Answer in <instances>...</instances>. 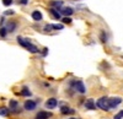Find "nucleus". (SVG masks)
<instances>
[{"label": "nucleus", "instance_id": "obj_11", "mask_svg": "<svg viewBox=\"0 0 123 119\" xmlns=\"http://www.w3.org/2000/svg\"><path fill=\"white\" fill-rule=\"evenodd\" d=\"M49 6L52 9H58L60 10L62 7H63V1H60V0H53V1H49Z\"/></svg>", "mask_w": 123, "mask_h": 119}, {"label": "nucleus", "instance_id": "obj_25", "mask_svg": "<svg viewBox=\"0 0 123 119\" xmlns=\"http://www.w3.org/2000/svg\"><path fill=\"white\" fill-rule=\"evenodd\" d=\"M105 37H106V36H105V32H102V33H101V41L104 42V43L107 41V38H105Z\"/></svg>", "mask_w": 123, "mask_h": 119}, {"label": "nucleus", "instance_id": "obj_28", "mask_svg": "<svg viewBox=\"0 0 123 119\" xmlns=\"http://www.w3.org/2000/svg\"><path fill=\"white\" fill-rule=\"evenodd\" d=\"M69 119H78V118H69Z\"/></svg>", "mask_w": 123, "mask_h": 119}, {"label": "nucleus", "instance_id": "obj_15", "mask_svg": "<svg viewBox=\"0 0 123 119\" xmlns=\"http://www.w3.org/2000/svg\"><path fill=\"white\" fill-rule=\"evenodd\" d=\"M49 11H50V14H52L53 18H55V20H60V18H62L60 12H59V11H57L55 9H52V7H50V9H49Z\"/></svg>", "mask_w": 123, "mask_h": 119}, {"label": "nucleus", "instance_id": "obj_19", "mask_svg": "<svg viewBox=\"0 0 123 119\" xmlns=\"http://www.w3.org/2000/svg\"><path fill=\"white\" fill-rule=\"evenodd\" d=\"M52 29H53V28H52V25H46L44 28H43V31H44V32H50Z\"/></svg>", "mask_w": 123, "mask_h": 119}, {"label": "nucleus", "instance_id": "obj_5", "mask_svg": "<svg viewBox=\"0 0 123 119\" xmlns=\"http://www.w3.org/2000/svg\"><path fill=\"white\" fill-rule=\"evenodd\" d=\"M46 108H48V109H53V108H55L58 106V101H57V98H48V100L46 101L44 103Z\"/></svg>", "mask_w": 123, "mask_h": 119}, {"label": "nucleus", "instance_id": "obj_10", "mask_svg": "<svg viewBox=\"0 0 123 119\" xmlns=\"http://www.w3.org/2000/svg\"><path fill=\"white\" fill-rule=\"evenodd\" d=\"M16 27H17V23L15 21H7L6 22V26H5L7 32H14L15 29H16Z\"/></svg>", "mask_w": 123, "mask_h": 119}, {"label": "nucleus", "instance_id": "obj_18", "mask_svg": "<svg viewBox=\"0 0 123 119\" xmlns=\"http://www.w3.org/2000/svg\"><path fill=\"white\" fill-rule=\"evenodd\" d=\"M7 34V31H6V28L5 27H0V37H5Z\"/></svg>", "mask_w": 123, "mask_h": 119}, {"label": "nucleus", "instance_id": "obj_22", "mask_svg": "<svg viewBox=\"0 0 123 119\" xmlns=\"http://www.w3.org/2000/svg\"><path fill=\"white\" fill-rule=\"evenodd\" d=\"M52 28L53 29H63V25H52Z\"/></svg>", "mask_w": 123, "mask_h": 119}, {"label": "nucleus", "instance_id": "obj_8", "mask_svg": "<svg viewBox=\"0 0 123 119\" xmlns=\"http://www.w3.org/2000/svg\"><path fill=\"white\" fill-rule=\"evenodd\" d=\"M85 108H86V109H90V111L96 109V103H95V101L92 100V98H89V100H86V102H85Z\"/></svg>", "mask_w": 123, "mask_h": 119}, {"label": "nucleus", "instance_id": "obj_6", "mask_svg": "<svg viewBox=\"0 0 123 119\" xmlns=\"http://www.w3.org/2000/svg\"><path fill=\"white\" fill-rule=\"evenodd\" d=\"M24 107H25L26 111H33L35 108L37 107V103H36L35 101H32V100H27V101L25 102Z\"/></svg>", "mask_w": 123, "mask_h": 119}, {"label": "nucleus", "instance_id": "obj_16", "mask_svg": "<svg viewBox=\"0 0 123 119\" xmlns=\"http://www.w3.org/2000/svg\"><path fill=\"white\" fill-rule=\"evenodd\" d=\"M10 114V109L7 107H0V115H3V117H6Z\"/></svg>", "mask_w": 123, "mask_h": 119}, {"label": "nucleus", "instance_id": "obj_17", "mask_svg": "<svg viewBox=\"0 0 123 119\" xmlns=\"http://www.w3.org/2000/svg\"><path fill=\"white\" fill-rule=\"evenodd\" d=\"M20 95L24 96V97H31V96H32V93L30 92V90H28V88H27L26 86L22 88V91H21V93H20Z\"/></svg>", "mask_w": 123, "mask_h": 119}, {"label": "nucleus", "instance_id": "obj_2", "mask_svg": "<svg viewBox=\"0 0 123 119\" xmlns=\"http://www.w3.org/2000/svg\"><path fill=\"white\" fill-rule=\"evenodd\" d=\"M96 103V107H98V108H101L102 111H108L110 109V107H108V98L107 97H101V98H98L97 100V102H95Z\"/></svg>", "mask_w": 123, "mask_h": 119}, {"label": "nucleus", "instance_id": "obj_13", "mask_svg": "<svg viewBox=\"0 0 123 119\" xmlns=\"http://www.w3.org/2000/svg\"><path fill=\"white\" fill-rule=\"evenodd\" d=\"M60 113L62 114H73L74 113V109L69 108L68 106H63V107L60 108Z\"/></svg>", "mask_w": 123, "mask_h": 119}, {"label": "nucleus", "instance_id": "obj_4", "mask_svg": "<svg viewBox=\"0 0 123 119\" xmlns=\"http://www.w3.org/2000/svg\"><path fill=\"white\" fill-rule=\"evenodd\" d=\"M71 85H74L75 90H76L78 92H80V93H85L86 88H85V86H84V82H83V81H73V82H71Z\"/></svg>", "mask_w": 123, "mask_h": 119}, {"label": "nucleus", "instance_id": "obj_1", "mask_svg": "<svg viewBox=\"0 0 123 119\" xmlns=\"http://www.w3.org/2000/svg\"><path fill=\"white\" fill-rule=\"evenodd\" d=\"M17 42L21 44L24 48H26L28 52H31V53H39V49H38L35 44L31 43L30 41L25 39V38H22V37H17Z\"/></svg>", "mask_w": 123, "mask_h": 119}, {"label": "nucleus", "instance_id": "obj_21", "mask_svg": "<svg viewBox=\"0 0 123 119\" xmlns=\"http://www.w3.org/2000/svg\"><path fill=\"white\" fill-rule=\"evenodd\" d=\"M1 1H3V4L5 6H10V5L12 4V0H1Z\"/></svg>", "mask_w": 123, "mask_h": 119}, {"label": "nucleus", "instance_id": "obj_9", "mask_svg": "<svg viewBox=\"0 0 123 119\" xmlns=\"http://www.w3.org/2000/svg\"><path fill=\"white\" fill-rule=\"evenodd\" d=\"M50 117H52V113H50V112L41 111V112L37 113V115H36L35 119H48V118H50Z\"/></svg>", "mask_w": 123, "mask_h": 119}, {"label": "nucleus", "instance_id": "obj_24", "mask_svg": "<svg viewBox=\"0 0 123 119\" xmlns=\"http://www.w3.org/2000/svg\"><path fill=\"white\" fill-rule=\"evenodd\" d=\"M63 22H64V23H70V22H71V18H70V17H64V18H63Z\"/></svg>", "mask_w": 123, "mask_h": 119}, {"label": "nucleus", "instance_id": "obj_23", "mask_svg": "<svg viewBox=\"0 0 123 119\" xmlns=\"http://www.w3.org/2000/svg\"><path fill=\"white\" fill-rule=\"evenodd\" d=\"M28 0H17V4H21V5H27Z\"/></svg>", "mask_w": 123, "mask_h": 119}, {"label": "nucleus", "instance_id": "obj_26", "mask_svg": "<svg viewBox=\"0 0 123 119\" xmlns=\"http://www.w3.org/2000/svg\"><path fill=\"white\" fill-rule=\"evenodd\" d=\"M14 14H15V12L12 11V10H9V11H5V12H4L5 16H6V15H14Z\"/></svg>", "mask_w": 123, "mask_h": 119}, {"label": "nucleus", "instance_id": "obj_7", "mask_svg": "<svg viewBox=\"0 0 123 119\" xmlns=\"http://www.w3.org/2000/svg\"><path fill=\"white\" fill-rule=\"evenodd\" d=\"M60 14L62 15H64L65 17H69V16H71L74 14V10L71 9V7H69V6H67V7H62L60 9Z\"/></svg>", "mask_w": 123, "mask_h": 119}, {"label": "nucleus", "instance_id": "obj_12", "mask_svg": "<svg viewBox=\"0 0 123 119\" xmlns=\"http://www.w3.org/2000/svg\"><path fill=\"white\" fill-rule=\"evenodd\" d=\"M10 108L14 111V113H20V111H18V102L17 101H15V100L10 101Z\"/></svg>", "mask_w": 123, "mask_h": 119}, {"label": "nucleus", "instance_id": "obj_20", "mask_svg": "<svg viewBox=\"0 0 123 119\" xmlns=\"http://www.w3.org/2000/svg\"><path fill=\"white\" fill-rule=\"evenodd\" d=\"M123 118V111H119L116 115H115V119H122Z\"/></svg>", "mask_w": 123, "mask_h": 119}, {"label": "nucleus", "instance_id": "obj_27", "mask_svg": "<svg viewBox=\"0 0 123 119\" xmlns=\"http://www.w3.org/2000/svg\"><path fill=\"white\" fill-rule=\"evenodd\" d=\"M48 53V49H44V51H43V55H46Z\"/></svg>", "mask_w": 123, "mask_h": 119}, {"label": "nucleus", "instance_id": "obj_3", "mask_svg": "<svg viewBox=\"0 0 123 119\" xmlns=\"http://www.w3.org/2000/svg\"><path fill=\"white\" fill-rule=\"evenodd\" d=\"M121 103H122V98H121V97H112V98H108V107H110V109H111V108L118 107Z\"/></svg>", "mask_w": 123, "mask_h": 119}, {"label": "nucleus", "instance_id": "obj_14", "mask_svg": "<svg viewBox=\"0 0 123 119\" xmlns=\"http://www.w3.org/2000/svg\"><path fill=\"white\" fill-rule=\"evenodd\" d=\"M31 16H32V18L35 20V21H41V20L43 18V16H42V14H41V11H37V10H36V11H33Z\"/></svg>", "mask_w": 123, "mask_h": 119}]
</instances>
